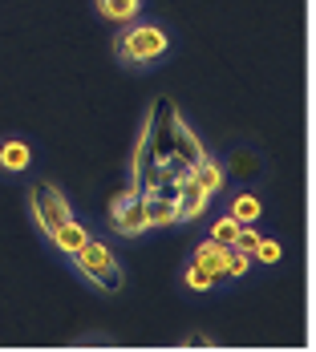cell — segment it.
<instances>
[{
    "mask_svg": "<svg viewBox=\"0 0 316 352\" xmlns=\"http://www.w3.org/2000/svg\"><path fill=\"white\" fill-rule=\"evenodd\" d=\"M255 243H260V235H255V231H251L247 223H240V231H235L231 247H235V251H244V255H251V251H255Z\"/></svg>",
    "mask_w": 316,
    "mask_h": 352,
    "instance_id": "15",
    "label": "cell"
},
{
    "mask_svg": "<svg viewBox=\"0 0 316 352\" xmlns=\"http://www.w3.org/2000/svg\"><path fill=\"white\" fill-rule=\"evenodd\" d=\"M33 207H36V219H41V227L53 235L57 227H65L73 214H70V203L49 186V182H36L33 186Z\"/></svg>",
    "mask_w": 316,
    "mask_h": 352,
    "instance_id": "3",
    "label": "cell"
},
{
    "mask_svg": "<svg viewBox=\"0 0 316 352\" xmlns=\"http://www.w3.org/2000/svg\"><path fill=\"white\" fill-rule=\"evenodd\" d=\"M235 231H240V219H223V223L211 227V239H215V243H231Z\"/></svg>",
    "mask_w": 316,
    "mask_h": 352,
    "instance_id": "16",
    "label": "cell"
},
{
    "mask_svg": "<svg viewBox=\"0 0 316 352\" xmlns=\"http://www.w3.org/2000/svg\"><path fill=\"white\" fill-rule=\"evenodd\" d=\"M77 255V267L89 276V280H98L105 292H118L122 287V272H118V263H114V255H109V247L94 243V239H85V243L73 251Z\"/></svg>",
    "mask_w": 316,
    "mask_h": 352,
    "instance_id": "1",
    "label": "cell"
},
{
    "mask_svg": "<svg viewBox=\"0 0 316 352\" xmlns=\"http://www.w3.org/2000/svg\"><path fill=\"white\" fill-rule=\"evenodd\" d=\"M53 239H57V247H65V251H77V247L85 243V227H77V223H65V227H57V231H53Z\"/></svg>",
    "mask_w": 316,
    "mask_h": 352,
    "instance_id": "11",
    "label": "cell"
},
{
    "mask_svg": "<svg viewBox=\"0 0 316 352\" xmlns=\"http://www.w3.org/2000/svg\"><path fill=\"white\" fill-rule=\"evenodd\" d=\"M109 223L122 231V235H138L146 227V195L130 190V195H118L114 207H109Z\"/></svg>",
    "mask_w": 316,
    "mask_h": 352,
    "instance_id": "4",
    "label": "cell"
},
{
    "mask_svg": "<svg viewBox=\"0 0 316 352\" xmlns=\"http://www.w3.org/2000/svg\"><path fill=\"white\" fill-rule=\"evenodd\" d=\"M175 154L182 158V162H187V166H195V162H203V146L195 142V134H191V130H187L182 122L175 126Z\"/></svg>",
    "mask_w": 316,
    "mask_h": 352,
    "instance_id": "8",
    "label": "cell"
},
{
    "mask_svg": "<svg viewBox=\"0 0 316 352\" xmlns=\"http://www.w3.org/2000/svg\"><path fill=\"white\" fill-rule=\"evenodd\" d=\"M175 126H178L175 102L171 98H158L154 102V113H150V126H146V138H150L158 158H171L175 154Z\"/></svg>",
    "mask_w": 316,
    "mask_h": 352,
    "instance_id": "2",
    "label": "cell"
},
{
    "mask_svg": "<svg viewBox=\"0 0 316 352\" xmlns=\"http://www.w3.org/2000/svg\"><path fill=\"white\" fill-rule=\"evenodd\" d=\"M122 49H126L130 61H150V57H158L167 49V36L158 33V29H150V25H142V29H134L122 41Z\"/></svg>",
    "mask_w": 316,
    "mask_h": 352,
    "instance_id": "5",
    "label": "cell"
},
{
    "mask_svg": "<svg viewBox=\"0 0 316 352\" xmlns=\"http://www.w3.org/2000/svg\"><path fill=\"white\" fill-rule=\"evenodd\" d=\"M255 214H260V203H255L251 195H240V199H235V211H231V219H240V223H251Z\"/></svg>",
    "mask_w": 316,
    "mask_h": 352,
    "instance_id": "14",
    "label": "cell"
},
{
    "mask_svg": "<svg viewBox=\"0 0 316 352\" xmlns=\"http://www.w3.org/2000/svg\"><path fill=\"white\" fill-rule=\"evenodd\" d=\"M0 162H4L8 170H25V166H29V150H25L21 142H8V146L0 150Z\"/></svg>",
    "mask_w": 316,
    "mask_h": 352,
    "instance_id": "12",
    "label": "cell"
},
{
    "mask_svg": "<svg viewBox=\"0 0 316 352\" xmlns=\"http://www.w3.org/2000/svg\"><path fill=\"white\" fill-rule=\"evenodd\" d=\"M187 283H191L195 292H203V287H211V283H215V276H211L207 267H199V263H195V267L187 272Z\"/></svg>",
    "mask_w": 316,
    "mask_h": 352,
    "instance_id": "17",
    "label": "cell"
},
{
    "mask_svg": "<svg viewBox=\"0 0 316 352\" xmlns=\"http://www.w3.org/2000/svg\"><path fill=\"white\" fill-rule=\"evenodd\" d=\"M227 259H231V243H215V239H207V243L199 247V255H195V263L207 267L215 280L227 276Z\"/></svg>",
    "mask_w": 316,
    "mask_h": 352,
    "instance_id": "7",
    "label": "cell"
},
{
    "mask_svg": "<svg viewBox=\"0 0 316 352\" xmlns=\"http://www.w3.org/2000/svg\"><path fill=\"white\" fill-rule=\"evenodd\" d=\"M191 178H195V182H199V186H203L207 195H215V190L223 186V175H219V166H215V162H207V158L191 166Z\"/></svg>",
    "mask_w": 316,
    "mask_h": 352,
    "instance_id": "10",
    "label": "cell"
},
{
    "mask_svg": "<svg viewBox=\"0 0 316 352\" xmlns=\"http://www.w3.org/2000/svg\"><path fill=\"white\" fill-rule=\"evenodd\" d=\"M251 255H255V259H264V263H276V259H280V247L272 243V239H260Z\"/></svg>",
    "mask_w": 316,
    "mask_h": 352,
    "instance_id": "18",
    "label": "cell"
},
{
    "mask_svg": "<svg viewBox=\"0 0 316 352\" xmlns=\"http://www.w3.org/2000/svg\"><path fill=\"white\" fill-rule=\"evenodd\" d=\"M178 211L175 203H167V199H158V195H146V227H167V223H175Z\"/></svg>",
    "mask_w": 316,
    "mask_h": 352,
    "instance_id": "9",
    "label": "cell"
},
{
    "mask_svg": "<svg viewBox=\"0 0 316 352\" xmlns=\"http://www.w3.org/2000/svg\"><path fill=\"white\" fill-rule=\"evenodd\" d=\"M207 207V190L195 182V178L187 175L182 182H178V199H175V211H178V219H195V214Z\"/></svg>",
    "mask_w": 316,
    "mask_h": 352,
    "instance_id": "6",
    "label": "cell"
},
{
    "mask_svg": "<svg viewBox=\"0 0 316 352\" xmlns=\"http://www.w3.org/2000/svg\"><path fill=\"white\" fill-rule=\"evenodd\" d=\"M134 8H138V0H102V12L114 16V21H130Z\"/></svg>",
    "mask_w": 316,
    "mask_h": 352,
    "instance_id": "13",
    "label": "cell"
}]
</instances>
